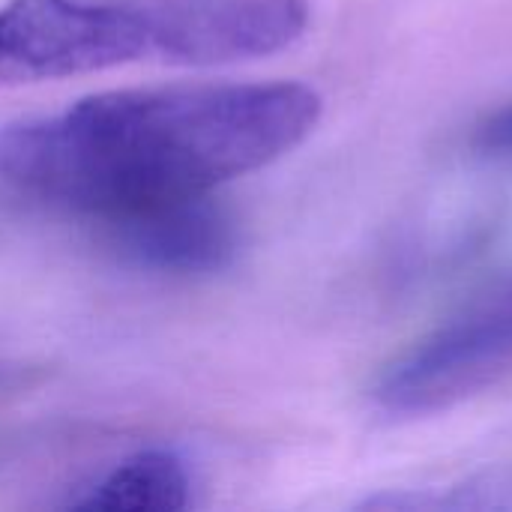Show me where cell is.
<instances>
[{
	"label": "cell",
	"mask_w": 512,
	"mask_h": 512,
	"mask_svg": "<svg viewBox=\"0 0 512 512\" xmlns=\"http://www.w3.org/2000/svg\"><path fill=\"white\" fill-rule=\"evenodd\" d=\"M321 96L297 81L174 84L87 96L0 132V183L30 201L108 222L207 195L258 171L318 126Z\"/></svg>",
	"instance_id": "6da1fadb"
},
{
	"label": "cell",
	"mask_w": 512,
	"mask_h": 512,
	"mask_svg": "<svg viewBox=\"0 0 512 512\" xmlns=\"http://www.w3.org/2000/svg\"><path fill=\"white\" fill-rule=\"evenodd\" d=\"M512 381V285L471 300L408 345L375 381L393 417H426Z\"/></svg>",
	"instance_id": "7a4b0ae2"
},
{
	"label": "cell",
	"mask_w": 512,
	"mask_h": 512,
	"mask_svg": "<svg viewBox=\"0 0 512 512\" xmlns=\"http://www.w3.org/2000/svg\"><path fill=\"white\" fill-rule=\"evenodd\" d=\"M150 57L141 0H9L0 6V84L102 72Z\"/></svg>",
	"instance_id": "3957f363"
},
{
	"label": "cell",
	"mask_w": 512,
	"mask_h": 512,
	"mask_svg": "<svg viewBox=\"0 0 512 512\" xmlns=\"http://www.w3.org/2000/svg\"><path fill=\"white\" fill-rule=\"evenodd\" d=\"M150 57L168 63H234L294 45L309 27L306 0H141Z\"/></svg>",
	"instance_id": "277c9868"
},
{
	"label": "cell",
	"mask_w": 512,
	"mask_h": 512,
	"mask_svg": "<svg viewBox=\"0 0 512 512\" xmlns=\"http://www.w3.org/2000/svg\"><path fill=\"white\" fill-rule=\"evenodd\" d=\"M99 228L123 261L153 273H216L228 267L237 252L234 219L210 192L141 207L99 222Z\"/></svg>",
	"instance_id": "5b68a950"
},
{
	"label": "cell",
	"mask_w": 512,
	"mask_h": 512,
	"mask_svg": "<svg viewBox=\"0 0 512 512\" xmlns=\"http://www.w3.org/2000/svg\"><path fill=\"white\" fill-rule=\"evenodd\" d=\"M192 498V477L186 462L171 450H141L105 477H99L81 498L69 501L75 510L171 512L186 510Z\"/></svg>",
	"instance_id": "8992f818"
},
{
	"label": "cell",
	"mask_w": 512,
	"mask_h": 512,
	"mask_svg": "<svg viewBox=\"0 0 512 512\" xmlns=\"http://www.w3.org/2000/svg\"><path fill=\"white\" fill-rule=\"evenodd\" d=\"M366 510L408 512H512V462L477 468L444 486L423 489H387L363 504Z\"/></svg>",
	"instance_id": "52a82bcc"
},
{
	"label": "cell",
	"mask_w": 512,
	"mask_h": 512,
	"mask_svg": "<svg viewBox=\"0 0 512 512\" xmlns=\"http://www.w3.org/2000/svg\"><path fill=\"white\" fill-rule=\"evenodd\" d=\"M474 144L477 150H483L486 156H498V159H512V102L498 108L495 114H489L477 132H474Z\"/></svg>",
	"instance_id": "ba28073f"
}]
</instances>
